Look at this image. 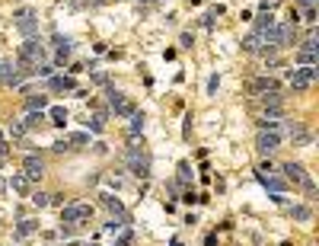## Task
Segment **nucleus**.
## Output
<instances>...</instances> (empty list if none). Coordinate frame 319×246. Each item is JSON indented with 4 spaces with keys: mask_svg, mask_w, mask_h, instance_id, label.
<instances>
[{
    "mask_svg": "<svg viewBox=\"0 0 319 246\" xmlns=\"http://www.w3.org/2000/svg\"><path fill=\"white\" fill-rule=\"evenodd\" d=\"M125 157H128V169L134 176H141V179L150 176V154L144 150V138H131Z\"/></svg>",
    "mask_w": 319,
    "mask_h": 246,
    "instance_id": "f257e3e1",
    "label": "nucleus"
},
{
    "mask_svg": "<svg viewBox=\"0 0 319 246\" xmlns=\"http://www.w3.org/2000/svg\"><path fill=\"white\" fill-rule=\"evenodd\" d=\"M90 217H93V205H86V201H74V205L61 208V227H70V230L77 224L90 221Z\"/></svg>",
    "mask_w": 319,
    "mask_h": 246,
    "instance_id": "f03ea898",
    "label": "nucleus"
},
{
    "mask_svg": "<svg viewBox=\"0 0 319 246\" xmlns=\"http://www.w3.org/2000/svg\"><path fill=\"white\" fill-rule=\"evenodd\" d=\"M106 96H109V112H115V118H131L137 112L134 109V102L125 96V93H118L115 86H109L106 90Z\"/></svg>",
    "mask_w": 319,
    "mask_h": 246,
    "instance_id": "7ed1b4c3",
    "label": "nucleus"
},
{
    "mask_svg": "<svg viewBox=\"0 0 319 246\" xmlns=\"http://www.w3.org/2000/svg\"><path fill=\"white\" fill-rule=\"evenodd\" d=\"M313 83H316V64L290 70V90H294V93H306Z\"/></svg>",
    "mask_w": 319,
    "mask_h": 246,
    "instance_id": "20e7f679",
    "label": "nucleus"
},
{
    "mask_svg": "<svg viewBox=\"0 0 319 246\" xmlns=\"http://www.w3.org/2000/svg\"><path fill=\"white\" fill-rule=\"evenodd\" d=\"M13 23H16V29L23 32L26 39H32L35 29H38V16H35V10L23 7V10H16V13H13Z\"/></svg>",
    "mask_w": 319,
    "mask_h": 246,
    "instance_id": "39448f33",
    "label": "nucleus"
},
{
    "mask_svg": "<svg viewBox=\"0 0 319 246\" xmlns=\"http://www.w3.org/2000/svg\"><path fill=\"white\" fill-rule=\"evenodd\" d=\"M255 147H258V154H274L278 147H281V134L278 131H258V138H255Z\"/></svg>",
    "mask_w": 319,
    "mask_h": 246,
    "instance_id": "423d86ee",
    "label": "nucleus"
},
{
    "mask_svg": "<svg viewBox=\"0 0 319 246\" xmlns=\"http://www.w3.org/2000/svg\"><path fill=\"white\" fill-rule=\"evenodd\" d=\"M23 176L29 179V182H38V179L45 176V160L42 157H35V154H29L23 160Z\"/></svg>",
    "mask_w": 319,
    "mask_h": 246,
    "instance_id": "0eeeda50",
    "label": "nucleus"
},
{
    "mask_svg": "<svg viewBox=\"0 0 319 246\" xmlns=\"http://www.w3.org/2000/svg\"><path fill=\"white\" fill-rule=\"evenodd\" d=\"M246 90H249V96H268V93H278V80L274 77H255L246 83Z\"/></svg>",
    "mask_w": 319,
    "mask_h": 246,
    "instance_id": "6e6552de",
    "label": "nucleus"
},
{
    "mask_svg": "<svg viewBox=\"0 0 319 246\" xmlns=\"http://www.w3.org/2000/svg\"><path fill=\"white\" fill-rule=\"evenodd\" d=\"M243 51H249V54H258V51H262V54H271L274 48H268L265 39H262L258 32H249V35L243 39Z\"/></svg>",
    "mask_w": 319,
    "mask_h": 246,
    "instance_id": "1a4fd4ad",
    "label": "nucleus"
},
{
    "mask_svg": "<svg viewBox=\"0 0 319 246\" xmlns=\"http://www.w3.org/2000/svg\"><path fill=\"white\" fill-rule=\"evenodd\" d=\"M281 173H284V182H294V185H300V182L306 179V169L300 166V163H294V160H290V163H284V166H281Z\"/></svg>",
    "mask_w": 319,
    "mask_h": 246,
    "instance_id": "9d476101",
    "label": "nucleus"
},
{
    "mask_svg": "<svg viewBox=\"0 0 319 246\" xmlns=\"http://www.w3.org/2000/svg\"><path fill=\"white\" fill-rule=\"evenodd\" d=\"M102 201L109 205V211H112V217H118V224H128L131 217H128V208L122 205L118 198H112V195H102Z\"/></svg>",
    "mask_w": 319,
    "mask_h": 246,
    "instance_id": "9b49d317",
    "label": "nucleus"
},
{
    "mask_svg": "<svg viewBox=\"0 0 319 246\" xmlns=\"http://www.w3.org/2000/svg\"><path fill=\"white\" fill-rule=\"evenodd\" d=\"M35 230H38V221H35V217H19V221H16V240L32 237Z\"/></svg>",
    "mask_w": 319,
    "mask_h": 246,
    "instance_id": "f8f14e48",
    "label": "nucleus"
},
{
    "mask_svg": "<svg viewBox=\"0 0 319 246\" xmlns=\"http://www.w3.org/2000/svg\"><path fill=\"white\" fill-rule=\"evenodd\" d=\"M48 90H54V93H61V90H77V83H74V77L51 74V77H48Z\"/></svg>",
    "mask_w": 319,
    "mask_h": 246,
    "instance_id": "ddd939ff",
    "label": "nucleus"
},
{
    "mask_svg": "<svg viewBox=\"0 0 319 246\" xmlns=\"http://www.w3.org/2000/svg\"><path fill=\"white\" fill-rule=\"evenodd\" d=\"M290 141H294L297 147H306V144H313V134L303 128V125H290Z\"/></svg>",
    "mask_w": 319,
    "mask_h": 246,
    "instance_id": "4468645a",
    "label": "nucleus"
},
{
    "mask_svg": "<svg viewBox=\"0 0 319 246\" xmlns=\"http://www.w3.org/2000/svg\"><path fill=\"white\" fill-rule=\"evenodd\" d=\"M258 179H262V185H265L268 192H274V195H281L284 189H287V182H284L281 176H274V173H271V176H258Z\"/></svg>",
    "mask_w": 319,
    "mask_h": 246,
    "instance_id": "2eb2a0df",
    "label": "nucleus"
},
{
    "mask_svg": "<svg viewBox=\"0 0 319 246\" xmlns=\"http://www.w3.org/2000/svg\"><path fill=\"white\" fill-rule=\"evenodd\" d=\"M7 189H10V192H16V195H29V179H26L23 173H16V176L7 182Z\"/></svg>",
    "mask_w": 319,
    "mask_h": 246,
    "instance_id": "dca6fc26",
    "label": "nucleus"
},
{
    "mask_svg": "<svg viewBox=\"0 0 319 246\" xmlns=\"http://www.w3.org/2000/svg\"><path fill=\"white\" fill-rule=\"evenodd\" d=\"M19 122H23V128H26V131L42 128V125H45V112H38V109H35V112H29V115H26V118H19Z\"/></svg>",
    "mask_w": 319,
    "mask_h": 246,
    "instance_id": "f3484780",
    "label": "nucleus"
},
{
    "mask_svg": "<svg viewBox=\"0 0 319 246\" xmlns=\"http://www.w3.org/2000/svg\"><path fill=\"white\" fill-rule=\"evenodd\" d=\"M274 26H278V19H274L271 13H262L255 19V32H268V29H274Z\"/></svg>",
    "mask_w": 319,
    "mask_h": 246,
    "instance_id": "a211bd4d",
    "label": "nucleus"
},
{
    "mask_svg": "<svg viewBox=\"0 0 319 246\" xmlns=\"http://www.w3.org/2000/svg\"><path fill=\"white\" fill-rule=\"evenodd\" d=\"M26 106H29V112H35V109L42 112V109L48 106V96H45V93H38V96H29V99H26Z\"/></svg>",
    "mask_w": 319,
    "mask_h": 246,
    "instance_id": "6ab92c4d",
    "label": "nucleus"
},
{
    "mask_svg": "<svg viewBox=\"0 0 319 246\" xmlns=\"http://www.w3.org/2000/svg\"><path fill=\"white\" fill-rule=\"evenodd\" d=\"M290 217H294V221H310L313 211L306 205H290Z\"/></svg>",
    "mask_w": 319,
    "mask_h": 246,
    "instance_id": "aec40b11",
    "label": "nucleus"
},
{
    "mask_svg": "<svg viewBox=\"0 0 319 246\" xmlns=\"http://www.w3.org/2000/svg\"><path fill=\"white\" fill-rule=\"evenodd\" d=\"M141 131H144V115H141V112H134V115H131V138H137Z\"/></svg>",
    "mask_w": 319,
    "mask_h": 246,
    "instance_id": "412c9836",
    "label": "nucleus"
},
{
    "mask_svg": "<svg viewBox=\"0 0 319 246\" xmlns=\"http://www.w3.org/2000/svg\"><path fill=\"white\" fill-rule=\"evenodd\" d=\"M10 138L13 141H23L26 138V128H23V122L16 118V122H10Z\"/></svg>",
    "mask_w": 319,
    "mask_h": 246,
    "instance_id": "4be33fe9",
    "label": "nucleus"
},
{
    "mask_svg": "<svg viewBox=\"0 0 319 246\" xmlns=\"http://www.w3.org/2000/svg\"><path fill=\"white\" fill-rule=\"evenodd\" d=\"M300 189H303V195H306V198H316V182H313V179H310V173H306V179H303V182H300Z\"/></svg>",
    "mask_w": 319,
    "mask_h": 246,
    "instance_id": "5701e85b",
    "label": "nucleus"
},
{
    "mask_svg": "<svg viewBox=\"0 0 319 246\" xmlns=\"http://www.w3.org/2000/svg\"><path fill=\"white\" fill-rule=\"evenodd\" d=\"M300 51H306V54H316V51H319V42H316V35H310V39H303V42H300Z\"/></svg>",
    "mask_w": 319,
    "mask_h": 246,
    "instance_id": "b1692460",
    "label": "nucleus"
},
{
    "mask_svg": "<svg viewBox=\"0 0 319 246\" xmlns=\"http://www.w3.org/2000/svg\"><path fill=\"white\" fill-rule=\"evenodd\" d=\"M48 115H51V122H54V125H64V122H67V112H64V109H61V106H54V109H48Z\"/></svg>",
    "mask_w": 319,
    "mask_h": 246,
    "instance_id": "393cba45",
    "label": "nucleus"
},
{
    "mask_svg": "<svg viewBox=\"0 0 319 246\" xmlns=\"http://www.w3.org/2000/svg\"><path fill=\"white\" fill-rule=\"evenodd\" d=\"M29 198H32V205H35V208H45L48 201H51V198H48V192H32Z\"/></svg>",
    "mask_w": 319,
    "mask_h": 246,
    "instance_id": "a878e982",
    "label": "nucleus"
},
{
    "mask_svg": "<svg viewBox=\"0 0 319 246\" xmlns=\"http://www.w3.org/2000/svg\"><path fill=\"white\" fill-rule=\"evenodd\" d=\"M32 74H35V77H51V74H54V64H38V67L35 70H32Z\"/></svg>",
    "mask_w": 319,
    "mask_h": 246,
    "instance_id": "bb28decb",
    "label": "nucleus"
},
{
    "mask_svg": "<svg viewBox=\"0 0 319 246\" xmlns=\"http://www.w3.org/2000/svg\"><path fill=\"white\" fill-rule=\"evenodd\" d=\"M297 10H303V19H306V23H316V7H310V3H300Z\"/></svg>",
    "mask_w": 319,
    "mask_h": 246,
    "instance_id": "cd10ccee",
    "label": "nucleus"
},
{
    "mask_svg": "<svg viewBox=\"0 0 319 246\" xmlns=\"http://www.w3.org/2000/svg\"><path fill=\"white\" fill-rule=\"evenodd\" d=\"M67 141H70V147H83L86 141H90V134H83V131H80V134H70Z\"/></svg>",
    "mask_w": 319,
    "mask_h": 246,
    "instance_id": "c85d7f7f",
    "label": "nucleus"
},
{
    "mask_svg": "<svg viewBox=\"0 0 319 246\" xmlns=\"http://www.w3.org/2000/svg\"><path fill=\"white\" fill-rule=\"evenodd\" d=\"M179 179H182V182L191 179V166H189V163H179Z\"/></svg>",
    "mask_w": 319,
    "mask_h": 246,
    "instance_id": "c756f323",
    "label": "nucleus"
},
{
    "mask_svg": "<svg viewBox=\"0 0 319 246\" xmlns=\"http://www.w3.org/2000/svg\"><path fill=\"white\" fill-rule=\"evenodd\" d=\"M271 173H274V163L271 160H265L262 166H258V176H271Z\"/></svg>",
    "mask_w": 319,
    "mask_h": 246,
    "instance_id": "7c9ffc66",
    "label": "nucleus"
},
{
    "mask_svg": "<svg viewBox=\"0 0 319 246\" xmlns=\"http://www.w3.org/2000/svg\"><path fill=\"white\" fill-rule=\"evenodd\" d=\"M93 83H102V86H106V83H109V77L102 74V70H96V74H93Z\"/></svg>",
    "mask_w": 319,
    "mask_h": 246,
    "instance_id": "2f4dec72",
    "label": "nucleus"
},
{
    "mask_svg": "<svg viewBox=\"0 0 319 246\" xmlns=\"http://www.w3.org/2000/svg\"><path fill=\"white\" fill-rule=\"evenodd\" d=\"M217 86H221V77H211V80H207V93H217Z\"/></svg>",
    "mask_w": 319,
    "mask_h": 246,
    "instance_id": "473e14b6",
    "label": "nucleus"
},
{
    "mask_svg": "<svg viewBox=\"0 0 319 246\" xmlns=\"http://www.w3.org/2000/svg\"><path fill=\"white\" fill-rule=\"evenodd\" d=\"M179 42H182V48H191V45H195V39H191L189 32H182V39H179Z\"/></svg>",
    "mask_w": 319,
    "mask_h": 246,
    "instance_id": "72a5a7b5",
    "label": "nucleus"
},
{
    "mask_svg": "<svg viewBox=\"0 0 319 246\" xmlns=\"http://www.w3.org/2000/svg\"><path fill=\"white\" fill-rule=\"evenodd\" d=\"M54 150H58V154H64V150H70V141H58V144H54Z\"/></svg>",
    "mask_w": 319,
    "mask_h": 246,
    "instance_id": "f704fd0d",
    "label": "nucleus"
},
{
    "mask_svg": "<svg viewBox=\"0 0 319 246\" xmlns=\"http://www.w3.org/2000/svg\"><path fill=\"white\" fill-rule=\"evenodd\" d=\"M205 246H217V237H214V233H207V240H205Z\"/></svg>",
    "mask_w": 319,
    "mask_h": 246,
    "instance_id": "c9c22d12",
    "label": "nucleus"
},
{
    "mask_svg": "<svg viewBox=\"0 0 319 246\" xmlns=\"http://www.w3.org/2000/svg\"><path fill=\"white\" fill-rule=\"evenodd\" d=\"M93 7H102V3H112V0H90Z\"/></svg>",
    "mask_w": 319,
    "mask_h": 246,
    "instance_id": "e433bc0d",
    "label": "nucleus"
},
{
    "mask_svg": "<svg viewBox=\"0 0 319 246\" xmlns=\"http://www.w3.org/2000/svg\"><path fill=\"white\" fill-rule=\"evenodd\" d=\"M0 192H7V179H0Z\"/></svg>",
    "mask_w": 319,
    "mask_h": 246,
    "instance_id": "4c0bfd02",
    "label": "nucleus"
},
{
    "mask_svg": "<svg viewBox=\"0 0 319 246\" xmlns=\"http://www.w3.org/2000/svg\"><path fill=\"white\" fill-rule=\"evenodd\" d=\"M300 3H310V7H316V0H300Z\"/></svg>",
    "mask_w": 319,
    "mask_h": 246,
    "instance_id": "58836bf2",
    "label": "nucleus"
},
{
    "mask_svg": "<svg viewBox=\"0 0 319 246\" xmlns=\"http://www.w3.org/2000/svg\"><path fill=\"white\" fill-rule=\"evenodd\" d=\"M3 160H7V157H3V154H0V166H3Z\"/></svg>",
    "mask_w": 319,
    "mask_h": 246,
    "instance_id": "ea45409f",
    "label": "nucleus"
}]
</instances>
